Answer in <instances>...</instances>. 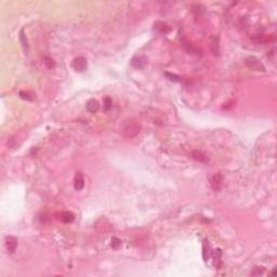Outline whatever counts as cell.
Returning <instances> with one entry per match:
<instances>
[{
  "instance_id": "obj_1",
  "label": "cell",
  "mask_w": 277,
  "mask_h": 277,
  "mask_svg": "<svg viewBox=\"0 0 277 277\" xmlns=\"http://www.w3.org/2000/svg\"><path fill=\"white\" fill-rule=\"evenodd\" d=\"M246 65L251 70H255V72H265L264 65L258 60L254 56H249L246 58Z\"/></svg>"
},
{
  "instance_id": "obj_2",
  "label": "cell",
  "mask_w": 277,
  "mask_h": 277,
  "mask_svg": "<svg viewBox=\"0 0 277 277\" xmlns=\"http://www.w3.org/2000/svg\"><path fill=\"white\" fill-rule=\"evenodd\" d=\"M72 67L76 72L83 73L88 67V63H87V60L83 56H78V58H75L74 61L72 62Z\"/></svg>"
},
{
  "instance_id": "obj_3",
  "label": "cell",
  "mask_w": 277,
  "mask_h": 277,
  "mask_svg": "<svg viewBox=\"0 0 277 277\" xmlns=\"http://www.w3.org/2000/svg\"><path fill=\"white\" fill-rule=\"evenodd\" d=\"M6 247L9 253H14L18 248V239L15 237L8 236L6 238Z\"/></svg>"
},
{
  "instance_id": "obj_4",
  "label": "cell",
  "mask_w": 277,
  "mask_h": 277,
  "mask_svg": "<svg viewBox=\"0 0 277 277\" xmlns=\"http://www.w3.org/2000/svg\"><path fill=\"white\" fill-rule=\"evenodd\" d=\"M222 182H223V178L220 173L213 175V177L211 178V186H212L213 191L219 192L222 186Z\"/></svg>"
},
{
  "instance_id": "obj_5",
  "label": "cell",
  "mask_w": 277,
  "mask_h": 277,
  "mask_svg": "<svg viewBox=\"0 0 277 277\" xmlns=\"http://www.w3.org/2000/svg\"><path fill=\"white\" fill-rule=\"evenodd\" d=\"M84 186V179L81 172H76L74 180V187L76 191H81Z\"/></svg>"
},
{
  "instance_id": "obj_6",
  "label": "cell",
  "mask_w": 277,
  "mask_h": 277,
  "mask_svg": "<svg viewBox=\"0 0 277 277\" xmlns=\"http://www.w3.org/2000/svg\"><path fill=\"white\" fill-rule=\"evenodd\" d=\"M131 64H132V66L135 67V68L141 69L146 64V58H143V56H134V58H132V61H131Z\"/></svg>"
},
{
  "instance_id": "obj_7",
  "label": "cell",
  "mask_w": 277,
  "mask_h": 277,
  "mask_svg": "<svg viewBox=\"0 0 277 277\" xmlns=\"http://www.w3.org/2000/svg\"><path fill=\"white\" fill-rule=\"evenodd\" d=\"M98 109H100V104H98V102L97 100L92 98V100L88 101V103H87V111H88L89 113H91V114H95Z\"/></svg>"
},
{
  "instance_id": "obj_8",
  "label": "cell",
  "mask_w": 277,
  "mask_h": 277,
  "mask_svg": "<svg viewBox=\"0 0 277 277\" xmlns=\"http://www.w3.org/2000/svg\"><path fill=\"white\" fill-rule=\"evenodd\" d=\"M74 218H75L74 214H73L72 212H69V211H64V212L61 213V220L64 223L73 222L74 221Z\"/></svg>"
},
{
  "instance_id": "obj_9",
  "label": "cell",
  "mask_w": 277,
  "mask_h": 277,
  "mask_svg": "<svg viewBox=\"0 0 277 277\" xmlns=\"http://www.w3.org/2000/svg\"><path fill=\"white\" fill-rule=\"evenodd\" d=\"M210 48L211 51L214 55H219V41H218V38H212L211 39V43H210Z\"/></svg>"
},
{
  "instance_id": "obj_10",
  "label": "cell",
  "mask_w": 277,
  "mask_h": 277,
  "mask_svg": "<svg viewBox=\"0 0 277 277\" xmlns=\"http://www.w3.org/2000/svg\"><path fill=\"white\" fill-rule=\"evenodd\" d=\"M155 27L161 33H168L169 30H170V27L168 26V24H166V23L164 22H157L156 24H155Z\"/></svg>"
},
{
  "instance_id": "obj_11",
  "label": "cell",
  "mask_w": 277,
  "mask_h": 277,
  "mask_svg": "<svg viewBox=\"0 0 277 277\" xmlns=\"http://www.w3.org/2000/svg\"><path fill=\"white\" fill-rule=\"evenodd\" d=\"M20 40H21V42H22V46H23V48H24V50H25V53H27L28 52V43H27V39H26V36H25V34H24V30H21V33H20Z\"/></svg>"
},
{
  "instance_id": "obj_12",
  "label": "cell",
  "mask_w": 277,
  "mask_h": 277,
  "mask_svg": "<svg viewBox=\"0 0 277 277\" xmlns=\"http://www.w3.org/2000/svg\"><path fill=\"white\" fill-rule=\"evenodd\" d=\"M193 157H194L195 159H196V160H199L200 163H206V161H207L206 157L204 156V155L201 154L200 152H198V151H195L193 153Z\"/></svg>"
},
{
  "instance_id": "obj_13",
  "label": "cell",
  "mask_w": 277,
  "mask_h": 277,
  "mask_svg": "<svg viewBox=\"0 0 277 277\" xmlns=\"http://www.w3.org/2000/svg\"><path fill=\"white\" fill-rule=\"evenodd\" d=\"M44 64H46V66L48 67V68H52V67L55 66V63L53 62L52 58H49V56H46V58H44Z\"/></svg>"
},
{
  "instance_id": "obj_14",
  "label": "cell",
  "mask_w": 277,
  "mask_h": 277,
  "mask_svg": "<svg viewBox=\"0 0 277 277\" xmlns=\"http://www.w3.org/2000/svg\"><path fill=\"white\" fill-rule=\"evenodd\" d=\"M112 100L109 98H104V112H108L112 108Z\"/></svg>"
},
{
  "instance_id": "obj_15",
  "label": "cell",
  "mask_w": 277,
  "mask_h": 277,
  "mask_svg": "<svg viewBox=\"0 0 277 277\" xmlns=\"http://www.w3.org/2000/svg\"><path fill=\"white\" fill-rule=\"evenodd\" d=\"M165 75L168 77L169 79H170L171 81H174V83H179V81L181 80V78L179 76H177V75H173V74H170V73H168V72H166Z\"/></svg>"
},
{
  "instance_id": "obj_16",
  "label": "cell",
  "mask_w": 277,
  "mask_h": 277,
  "mask_svg": "<svg viewBox=\"0 0 277 277\" xmlns=\"http://www.w3.org/2000/svg\"><path fill=\"white\" fill-rule=\"evenodd\" d=\"M263 273H264L263 267H254V269H253V271L251 272V275H253V276L263 275Z\"/></svg>"
},
{
  "instance_id": "obj_17",
  "label": "cell",
  "mask_w": 277,
  "mask_h": 277,
  "mask_svg": "<svg viewBox=\"0 0 277 277\" xmlns=\"http://www.w3.org/2000/svg\"><path fill=\"white\" fill-rule=\"evenodd\" d=\"M120 245H121V241L119 240L117 237H113V239H112V247L114 248V249H118V248L120 247Z\"/></svg>"
},
{
  "instance_id": "obj_18",
  "label": "cell",
  "mask_w": 277,
  "mask_h": 277,
  "mask_svg": "<svg viewBox=\"0 0 277 277\" xmlns=\"http://www.w3.org/2000/svg\"><path fill=\"white\" fill-rule=\"evenodd\" d=\"M20 97L23 98V100H27V101H33L34 98L32 97H29V93L25 92V91H21L20 92Z\"/></svg>"
}]
</instances>
